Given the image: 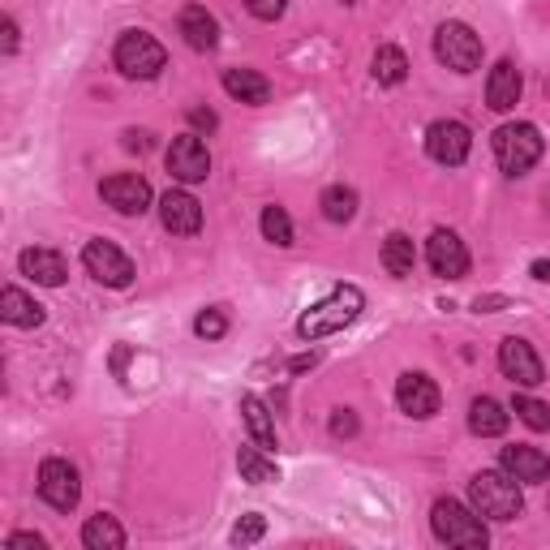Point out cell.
I'll return each mask as SVG.
<instances>
[{
  "mask_svg": "<svg viewBox=\"0 0 550 550\" xmlns=\"http://www.w3.org/2000/svg\"><path fill=\"white\" fill-rule=\"evenodd\" d=\"M361 310H366V297H361V288H357V284H340V288H331V293L318 301V306H310L306 314L297 318V336H301V340L336 336V331L349 327Z\"/></svg>",
  "mask_w": 550,
  "mask_h": 550,
  "instance_id": "cell-1",
  "label": "cell"
},
{
  "mask_svg": "<svg viewBox=\"0 0 550 550\" xmlns=\"http://www.w3.org/2000/svg\"><path fill=\"white\" fill-rule=\"evenodd\" d=\"M469 503L473 512H482L486 520H516L525 512V495H520V482L508 469H482L469 482Z\"/></svg>",
  "mask_w": 550,
  "mask_h": 550,
  "instance_id": "cell-2",
  "label": "cell"
},
{
  "mask_svg": "<svg viewBox=\"0 0 550 550\" xmlns=\"http://www.w3.org/2000/svg\"><path fill=\"white\" fill-rule=\"evenodd\" d=\"M430 525H434V538L447 542V546L482 550L490 542V529H486L482 512H469L465 503H456V499H439V503H434Z\"/></svg>",
  "mask_w": 550,
  "mask_h": 550,
  "instance_id": "cell-3",
  "label": "cell"
},
{
  "mask_svg": "<svg viewBox=\"0 0 550 550\" xmlns=\"http://www.w3.org/2000/svg\"><path fill=\"white\" fill-rule=\"evenodd\" d=\"M490 147H495V159L508 177H525L542 159V134H538V125H529V121H512V125L495 129Z\"/></svg>",
  "mask_w": 550,
  "mask_h": 550,
  "instance_id": "cell-4",
  "label": "cell"
},
{
  "mask_svg": "<svg viewBox=\"0 0 550 550\" xmlns=\"http://www.w3.org/2000/svg\"><path fill=\"white\" fill-rule=\"evenodd\" d=\"M164 65H168L164 43L151 39L147 31H125L117 39V69L125 78L151 82V78H159V69H164Z\"/></svg>",
  "mask_w": 550,
  "mask_h": 550,
  "instance_id": "cell-5",
  "label": "cell"
},
{
  "mask_svg": "<svg viewBox=\"0 0 550 550\" xmlns=\"http://www.w3.org/2000/svg\"><path fill=\"white\" fill-rule=\"evenodd\" d=\"M434 56L456 69V74H473L477 65H482V39H477L465 22H443L439 31H434Z\"/></svg>",
  "mask_w": 550,
  "mask_h": 550,
  "instance_id": "cell-6",
  "label": "cell"
},
{
  "mask_svg": "<svg viewBox=\"0 0 550 550\" xmlns=\"http://www.w3.org/2000/svg\"><path fill=\"white\" fill-rule=\"evenodd\" d=\"M39 495L43 503H52L56 512H74L78 499H82V482H78V469L69 460L52 456L39 465Z\"/></svg>",
  "mask_w": 550,
  "mask_h": 550,
  "instance_id": "cell-7",
  "label": "cell"
},
{
  "mask_svg": "<svg viewBox=\"0 0 550 550\" xmlns=\"http://www.w3.org/2000/svg\"><path fill=\"white\" fill-rule=\"evenodd\" d=\"M82 263H86V271H91L99 284H108V288H129V284H134V263H129V254L117 250L112 241H86L82 245Z\"/></svg>",
  "mask_w": 550,
  "mask_h": 550,
  "instance_id": "cell-8",
  "label": "cell"
},
{
  "mask_svg": "<svg viewBox=\"0 0 550 550\" xmlns=\"http://www.w3.org/2000/svg\"><path fill=\"white\" fill-rule=\"evenodd\" d=\"M473 151V134H469V125L465 121H434L426 129V155L434 159V164H443V168H456V164H465Z\"/></svg>",
  "mask_w": 550,
  "mask_h": 550,
  "instance_id": "cell-9",
  "label": "cell"
},
{
  "mask_svg": "<svg viewBox=\"0 0 550 550\" xmlns=\"http://www.w3.org/2000/svg\"><path fill=\"white\" fill-rule=\"evenodd\" d=\"M168 172L177 181L185 185H198V181H207V172H211V155H207V142H202L198 134H181V138H172V147H168Z\"/></svg>",
  "mask_w": 550,
  "mask_h": 550,
  "instance_id": "cell-10",
  "label": "cell"
},
{
  "mask_svg": "<svg viewBox=\"0 0 550 550\" xmlns=\"http://www.w3.org/2000/svg\"><path fill=\"white\" fill-rule=\"evenodd\" d=\"M426 263H430V271L439 275V280H465L469 250H465V241H460L456 233H447V228H434L430 241H426Z\"/></svg>",
  "mask_w": 550,
  "mask_h": 550,
  "instance_id": "cell-11",
  "label": "cell"
},
{
  "mask_svg": "<svg viewBox=\"0 0 550 550\" xmlns=\"http://www.w3.org/2000/svg\"><path fill=\"white\" fill-rule=\"evenodd\" d=\"M499 370L508 374L516 387H538V383H546L542 357L533 353V344L520 340V336H508V340L499 344Z\"/></svg>",
  "mask_w": 550,
  "mask_h": 550,
  "instance_id": "cell-12",
  "label": "cell"
},
{
  "mask_svg": "<svg viewBox=\"0 0 550 550\" xmlns=\"http://www.w3.org/2000/svg\"><path fill=\"white\" fill-rule=\"evenodd\" d=\"M99 194H104L108 207L121 211V215H142L151 207V185L142 181L138 172H117V177H108L99 185Z\"/></svg>",
  "mask_w": 550,
  "mask_h": 550,
  "instance_id": "cell-13",
  "label": "cell"
},
{
  "mask_svg": "<svg viewBox=\"0 0 550 550\" xmlns=\"http://www.w3.org/2000/svg\"><path fill=\"white\" fill-rule=\"evenodd\" d=\"M396 404L417 422H426V417L439 413V387H434L430 374H400L396 379Z\"/></svg>",
  "mask_w": 550,
  "mask_h": 550,
  "instance_id": "cell-14",
  "label": "cell"
},
{
  "mask_svg": "<svg viewBox=\"0 0 550 550\" xmlns=\"http://www.w3.org/2000/svg\"><path fill=\"white\" fill-rule=\"evenodd\" d=\"M159 224H164L172 237H194L198 228H202L198 198L185 194V190H168L164 198H159Z\"/></svg>",
  "mask_w": 550,
  "mask_h": 550,
  "instance_id": "cell-15",
  "label": "cell"
},
{
  "mask_svg": "<svg viewBox=\"0 0 550 550\" xmlns=\"http://www.w3.org/2000/svg\"><path fill=\"white\" fill-rule=\"evenodd\" d=\"M18 267H22V275H31V280L43 284V288H61L65 275H69L65 258L56 250H48V245H31V250H22Z\"/></svg>",
  "mask_w": 550,
  "mask_h": 550,
  "instance_id": "cell-16",
  "label": "cell"
},
{
  "mask_svg": "<svg viewBox=\"0 0 550 550\" xmlns=\"http://www.w3.org/2000/svg\"><path fill=\"white\" fill-rule=\"evenodd\" d=\"M520 86H525L520 82V69L512 61H499L486 78V104L495 112H512L520 104Z\"/></svg>",
  "mask_w": 550,
  "mask_h": 550,
  "instance_id": "cell-17",
  "label": "cell"
},
{
  "mask_svg": "<svg viewBox=\"0 0 550 550\" xmlns=\"http://www.w3.org/2000/svg\"><path fill=\"white\" fill-rule=\"evenodd\" d=\"M177 26H181V35H185V43H190L194 52H211L215 43H220V22H215L202 5H185Z\"/></svg>",
  "mask_w": 550,
  "mask_h": 550,
  "instance_id": "cell-18",
  "label": "cell"
},
{
  "mask_svg": "<svg viewBox=\"0 0 550 550\" xmlns=\"http://www.w3.org/2000/svg\"><path fill=\"white\" fill-rule=\"evenodd\" d=\"M503 469H508L516 482H546L550 477V460L538 452V447H525V443H516V447H503Z\"/></svg>",
  "mask_w": 550,
  "mask_h": 550,
  "instance_id": "cell-19",
  "label": "cell"
},
{
  "mask_svg": "<svg viewBox=\"0 0 550 550\" xmlns=\"http://www.w3.org/2000/svg\"><path fill=\"white\" fill-rule=\"evenodd\" d=\"M224 91L233 99H241V104L258 108L271 99V82L258 74V69H224Z\"/></svg>",
  "mask_w": 550,
  "mask_h": 550,
  "instance_id": "cell-20",
  "label": "cell"
},
{
  "mask_svg": "<svg viewBox=\"0 0 550 550\" xmlns=\"http://www.w3.org/2000/svg\"><path fill=\"white\" fill-rule=\"evenodd\" d=\"M0 314H5V323H13V327H39L43 323V306L35 297H26L22 288H5V293H0Z\"/></svg>",
  "mask_w": 550,
  "mask_h": 550,
  "instance_id": "cell-21",
  "label": "cell"
},
{
  "mask_svg": "<svg viewBox=\"0 0 550 550\" xmlns=\"http://www.w3.org/2000/svg\"><path fill=\"white\" fill-rule=\"evenodd\" d=\"M469 426H473V434H482V439H499V434L508 430V413H503L499 400L477 396L469 404Z\"/></svg>",
  "mask_w": 550,
  "mask_h": 550,
  "instance_id": "cell-22",
  "label": "cell"
},
{
  "mask_svg": "<svg viewBox=\"0 0 550 550\" xmlns=\"http://www.w3.org/2000/svg\"><path fill=\"white\" fill-rule=\"evenodd\" d=\"M82 546H91V550H121L125 546V529L117 525L112 516H91L82 525Z\"/></svg>",
  "mask_w": 550,
  "mask_h": 550,
  "instance_id": "cell-23",
  "label": "cell"
},
{
  "mask_svg": "<svg viewBox=\"0 0 550 550\" xmlns=\"http://www.w3.org/2000/svg\"><path fill=\"white\" fill-rule=\"evenodd\" d=\"M237 469H241V477H245L250 486L280 482V469H275L271 456H263V447H241V452H237Z\"/></svg>",
  "mask_w": 550,
  "mask_h": 550,
  "instance_id": "cell-24",
  "label": "cell"
},
{
  "mask_svg": "<svg viewBox=\"0 0 550 550\" xmlns=\"http://www.w3.org/2000/svg\"><path fill=\"white\" fill-rule=\"evenodd\" d=\"M383 267L396 275V280H409L413 267H417V250H413V237L392 233L383 241Z\"/></svg>",
  "mask_w": 550,
  "mask_h": 550,
  "instance_id": "cell-25",
  "label": "cell"
},
{
  "mask_svg": "<svg viewBox=\"0 0 550 550\" xmlns=\"http://www.w3.org/2000/svg\"><path fill=\"white\" fill-rule=\"evenodd\" d=\"M241 417H245V426H250V434H254V443L263 447H275V422H271V409L258 396H245L241 400Z\"/></svg>",
  "mask_w": 550,
  "mask_h": 550,
  "instance_id": "cell-26",
  "label": "cell"
},
{
  "mask_svg": "<svg viewBox=\"0 0 550 550\" xmlns=\"http://www.w3.org/2000/svg\"><path fill=\"white\" fill-rule=\"evenodd\" d=\"M370 74H374V82H383V86H400L404 78H409V61H404L400 48L383 43V48L374 52V61H370Z\"/></svg>",
  "mask_w": 550,
  "mask_h": 550,
  "instance_id": "cell-27",
  "label": "cell"
},
{
  "mask_svg": "<svg viewBox=\"0 0 550 550\" xmlns=\"http://www.w3.org/2000/svg\"><path fill=\"white\" fill-rule=\"evenodd\" d=\"M318 207H323V215L331 224H349L357 215V194L349 185H331V190H323V202H318Z\"/></svg>",
  "mask_w": 550,
  "mask_h": 550,
  "instance_id": "cell-28",
  "label": "cell"
},
{
  "mask_svg": "<svg viewBox=\"0 0 550 550\" xmlns=\"http://www.w3.org/2000/svg\"><path fill=\"white\" fill-rule=\"evenodd\" d=\"M263 237L271 245H293V220H288V211L284 207H263Z\"/></svg>",
  "mask_w": 550,
  "mask_h": 550,
  "instance_id": "cell-29",
  "label": "cell"
},
{
  "mask_svg": "<svg viewBox=\"0 0 550 550\" xmlns=\"http://www.w3.org/2000/svg\"><path fill=\"white\" fill-rule=\"evenodd\" d=\"M512 413H516L529 430H550V404H542V400L516 396V400H512Z\"/></svg>",
  "mask_w": 550,
  "mask_h": 550,
  "instance_id": "cell-30",
  "label": "cell"
},
{
  "mask_svg": "<svg viewBox=\"0 0 550 550\" xmlns=\"http://www.w3.org/2000/svg\"><path fill=\"white\" fill-rule=\"evenodd\" d=\"M267 533V516H258V512H250V516H241L237 525H233V542L237 546H250V542H258Z\"/></svg>",
  "mask_w": 550,
  "mask_h": 550,
  "instance_id": "cell-31",
  "label": "cell"
},
{
  "mask_svg": "<svg viewBox=\"0 0 550 550\" xmlns=\"http://www.w3.org/2000/svg\"><path fill=\"white\" fill-rule=\"evenodd\" d=\"M194 331L202 340H220L224 331H228V318H224V310H202L198 318H194Z\"/></svg>",
  "mask_w": 550,
  "mask_h": 550,
  "instance_id": "cell-32",
  "label": "cell"
},
{
  "mask_svg": "<svg viewBox=\"0 0 550 550\" xmlns=\"http://www.w3.org/2000/svg\"><path fill=\"white\" fill-rule=\"evenodd\" d=\"M245 9H250L258 22H275V18H284L288 0H245Z\"/></svg>",
  "mask_w": 550,
  "mask_h": 550,
  "instance_id": "cell-33",
  "label": "cell"
},
{
  "mask_svg": "<svg viewBox=\"0 0 550 550\" xmlns=\"http://www.w3.org/2000/svg\"><path fill=\"white\" fill-rule=\"evenodd\" d=\"M331 434H336V439H353V434H357L353 409H336V417H331Z\"/></svg>",
  "mask_w": 550,
  "mask_h": 550,
  "instance_id": "cell-34",
  "label": "cell"
},
{
  "mask_svg": "<svg viewBox=\"0 0 550 550\" xmlns=\"http://www.w3.org/2000/svg\"><path fill=\"white\" fill-rule=\"evenodd\" d=\"M9 550H48V542L39 533H13L9 538Z\"/></svg>",
  "mask_w": 550,
  "mask_h": 550,
  "instance_id": "cell-35",
  "label": "cell"
},
{
  "mask_svg": "<svg viewBox=\"0 0 550 550\" xmlns=\"http://www.w3.org/2000/svg\"><path fill=\"white\" fill-rule=\"evenodd\" d=\"M0 31H5V39H0V52L13 56V52H18V22L5 18V26H0Z\"/></svg>",
  "mask_w": 550,
  "mask_h": 550,
  "instance_id": "cell-36",
  "label": "cell"
},
{
  "mask_svg": "<svg viewBox=\"0 0 550 550\" xmlns=\"http://www.w3.org/2000/svg\"><path fill=\"white\" fill-rule=\"evenodd\" d=\"M190 121H194L198 129H215V125H220V117H215L211 108H190Z\"/></svg>",
  "mask_w": 550,
  "mask_h": 550,
  "instance_id": "cell-37",
  "label": "cell"
},
{
  "mask_svg": "<svg viewBox=\"0 0 550 550\" xmlns=\"http://www.w3.org/2000/svg\"><path fill=\"white\" fill-rule=\"evenodd\" d=\"M125 147H129V151H147V147H151V134H138V129H129V134H125Z\"/></svg>",
  "mask_w": 550,
  "mask_h": 550,
  "instance_id": "cell-38",
  "label": "cell"
},
{
  "mask_svg": "<svg viewBox=\"0 0 550 550\" xmlns=\"http://www.w3.org/2000/svg\"><path fill=\"white\" fill-rule=\"evenodd\" d=\"M533 280H550V263H546V258H538V263H533Z\"/></svg>",
  "mask_w": 550,
  "mask_h": 550,
  "instance_id": "cell-39",
  "label": "cell"
},
{
  "mask_svg": "<svg viewBox=\"0 0 550 550\" xmlns=\"http://www.w3.org/2000/svg\"><path fill=\"white\" fill-rule=\"evenodd\" d=\"M340 5H357V0H340Z\"/></svg>",
  "mask_w": 550,
  "mask_h": 550,
  "instance_id": "cell-40",
  "label": "cell"
}]
</instances>
